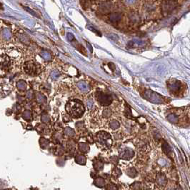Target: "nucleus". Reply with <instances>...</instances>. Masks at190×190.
<instances>
[{"instance_id":"nucleus-7","label":"nucleus","mask_w":190,"mask_h":190,"mask_svg":"<svg viewBox=\"0 0 190 190\" xmlns=\"http://www.w3.org/2000/svg\"><path fill=\"white\" fill-rule=\"evenodd\" d=\"M24 9H26V10H27V11H29V12H30V13H31V14H33V15H34V16H37V14H36V13H35V12H33V11H32V10H31V9H30V8H27V7H24Z\"/></svg>"},{"instance_id":"nucleus-1","label":"nucleus","mask_w":190,"mask_h":190,"mask_svg":"<svg viewBox=\"0 0 190 190\" xmlns=\"http://www.w3.org/2000/svg\"><path fill=\"white\" fill-rule=\"evenodd\" d=\"M67 112L70 115L74 117H79L83 114L84 107L83 104L78 100H72L67 103Z\"/></svg>"},{"instance_id":"nucleus-5","label":"nucleus","mask_w":190,"mask_h":190,"mask_svg":"<svg viewBox=\"0 0 190 190\" xmlns=\"http://www.w3.org/2000/svg\"><path fill=\"white\" fill-rule=\"evenodd\" d=\"M120 18H121V15H120V14H119V13H114L110 16V19L112 22L119 21V20L120 19Z\"/></svg>"},{"instance_id":"nucleus-6","label":"nucleus","mask_w":190,"mask_h":190,"mask_svg":"<svg viewBox=\"0 0 190 190\" xmlns=\"http://www.w3.org/2000/svg\"><path fill=\"white\" fill-rule=\"evenodd\" d=\"M186 115H187V117L190 120V106L188 107L187 110H186Z\"/></svg>"},{"instance_id":"nucleus-2","label":"nucleus","mask_w":190,"mask_h":190,"mask_svg":"<svg viewBox=\"0 0 190 190\" xmlns=\"http://www.w3.org/2000/svg\"><path fill=\"white\" fill-rule=\"evenodd\" d=\"M178 6L177 0H165L162 4V12L165 14H170Z\"/></svg>"},{"instance_id":"nucleus-4","label":"nucleus","mask_w":190,"mask_h":190,"mask_svg":"<svg viewBox=\"0 0 190 190\" xmlns=\"http://www.w3.org/2000/svg\"><path fill=\"white\" fill-rule=\"evenodd\" d=\"M31 62L28 63V65H26V67H27V69H26V72H28L29 74H31V72H34L37 70L36 65H34V64H30Z\"/></svg>"},{"instance_id":"nucleus-3","label":"nucleus","mask_w":190,"mask_h":190,"mask_svg":"<svg viewBox=\"0 0 190 190\" xmlns=\"http://www.w3.org/2000/svg\"><path fill=\"white\" fill-rule=\"evenodd\" d=\"M183 84L180 82L178 81L172 82V83H171L170 86H169V89L171 90V93L172 94H176L177 96L181 92V91L183 90Z\"/></svg>"}]
</instances>
